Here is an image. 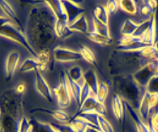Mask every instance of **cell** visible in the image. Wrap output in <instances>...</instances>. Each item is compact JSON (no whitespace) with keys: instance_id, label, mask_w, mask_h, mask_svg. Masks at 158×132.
Returning <instances> with one entry per match:
<instances>
[{"instance_id":"6da1fadb","label":"cell","mask_w":158,"mask_h":132,"mask_svg":"<svg viewBox=\"0 0 158 132\" xmlns=\"http://www.w3.org/2000/svg\"><path fill=\"white\" fill-rule=\"evenodd\" d=\"M56 17L46 1L30 10L24 33L33 50L37 53L50 50L55 42Z\"/></svg>"},{"instance_id":"7a4b0ae2","label":"cell","mask_w":158,"mask_h":132,"mask_svg":"<svg viewBox=\"0 0 158 132\" xmlns=\"http://www.w3.org/2000/svg\"><path fill=\"white\" fill-rule=\"evenodd\" d=\"M156 58L158 57L153 46H145L142 49L132 51L115 50L110 55V73L114 77L132 76L141 67Z\"/></svg>"},{"instance_id":"3957f363","label":"cell","mask_w":158,"mask_h":132,"mask_svg":"<svg viewBox=\"0 0 158 132\" xmlns=\"http://www.w3.org/2000/svg\"><path fill=\"white\" fill-rule=\"evenodd\" d=\"M23 96L14 89L0 95V132H19L24 115Z\"/></svg>"},{"instance_id":"277c9868","label":"cell","mask_w":158,"mask_h":132,"mask_svg":"<svg viewBox=\"0 0 158 132\" xmlns=\"http://www.w3.org/2000/svg\"><path fill=\"white\" fill-rule=\"evenodd\" d=\"M115 89L124 101L127 102L135 109H138L141 98L145 91L132 76H118L114 77Z\"/></svg>"},{"instance_id":"5b68a950","label":"cell","mask_w":158,"mask_h":132,"mask_svg":"<svg viewBox=\"0 0 158 132\" xmlns=\"http://www.w3.org/2000/svg\"><path fill=\"white\" fill-rule=\"evenodd\" d=\"M0 37L20 45L29 54L32 58L37 59V54L29 43L24 32L5 16L0 15Z\"/></svg>"},{"instance_id":"8992f818","label":"cell","mask_w":158,"mask_h":132,"mask_svg":"<svg viewBox=\"0 0 158 132\" xmlns=\"http://www.w3.org/2000/svg\"><path fill=\"white\" fill-rule=\"evenodd\" d=\"M52 91L53 94L56 97L58 105L61 109H66L69 107L71 103H72V97L71 95V93H70L68 85H67L66 72H60L59 85H57Z\"/></svg>"},{"instance_id":"52a82bcc","label":"cell","mask_w":158,"mask_h":132,"mask_svg":"<svg viewBox=\"0 0 158 132\" xmlns=\"http://www.w3.org/2000/svg\"><path fill=\"white\" fill-rule=\"evenodd\" d=\"M157 73L158 58H156L150 61L149 63H148L146 65L141 67L136 72H135L132 75V77L142 88L145 89L148 81Z\"/></svg>"},{"instance_id":"ba28073f","label":"cell","mask_w":158,"mask_h":132,"mask_svg":"<svg viewBox=\"0 0 158 132\" xmlns=\"http://www.w3.org/2000/svg\"><path fill=\"white\" fill-rule=\"evenodd\" d=\"M158 104V94H151L145 91L141 98L140 103L138 108V113L143 119L146 121L149 117V113L154 107Z\"/></svg>"},{"instance_id":"9c48e42d","label":"cell","mask_w":158,"mask_h":132,"mask_svg":"<svg viewBox=\"0 0 158 132\" xmlns=\"http://www.w3.org/2000/svg\"><path fill=\"white\" fill-rule=\"evenodd\" d=\"M53 57L59 63H74L81 60L82 56L80 51L70 50L63 46H57L53 50Z\"/></svg>"},{"instance_id":"30bf717a","label":"cell","mask_w":158,"mask_h":132,"mask_svg":"<svg viewBox=\"0 0 158 132\" xmlns=\"http://www.w3.org/2000/svg\"><path fill=\"white\" fill-rule=\"evenodd\" d=\"M84 112H94L100 116L106 117L107 114V109L106 105L98 101L95 96L91 95L85 100L83 104L80 105L76 113Z\"/></svg>"},{"instance_id":"8fae6325","label":"cell","mask_w":158,"mask_h":132,"mask_svg":"<svg viewBox=\"0 0 158 132\" xmlns=\"http://www.w3.org/2000/svg\"><path fill=\"white\" fill-rule=\"evenodd\" d=\"M35 75V88L36 90L39 93L41 97L49 104L54 103V98H53V91L50 89V85L44 78L42 74L40 71H36L34 72Z\"/></svg>"},{"instance_id":"7c38bea8","label":"cell","mask_w":158,"mask_h":132,"mask_svg":"<svg viewBox=\"0 0 158 132\" xmlns=\"http://www.w3.org/2000/svg\"><path fill=\"white\" fill-rule=\"evenodd\" d=\"M146 46L141 38L135 36H123L118 40L115 50H124V51H132L137 50L145 47Z\"/></svg>"},{"instance_id":"4fadbf2b","label":"cell","mask_w":158,"mask_h":132,"mask_svg":"<svg viewBox=\"0 0 158 132\" xmlns=\"http://www.w3.org/2000/svg\"><path fill=\"white\" fill-rule=\"evenodd\" d=\"M30 113H43V114L51 116L59 123H69L71 122V118L67 113L63 109H50L44 107H37L30 109Z\"/></svg>"},{"instance_id":"5bb4252c","label":"cell","mask_w":158,"mask_h":132,"mask_svg":"<svg viewBox=\"0 0 158 132\" xmlns=\"http://www.w3.org/2000/svg\"><path fill=\"white\" fill-rule=\"evenodd\" d=\"M20 54L16 51H12L7 55L5 62V80L11 81L20 63Z\"/></svg>"},{"instance_id":"9a60e30c","label":"cell","mask_w":158,"mask_h":132,"mask_svg":"<svg viewBox=\"0 0 158 132\" xmlns=\"http://www.w3.org/2000/svg\"><path fill=\"white\" fill-rule=\"evenodd\" d=\"M63 7L65 8L66 14H67V20L69 25L72 24L76 20H77L80 15L85 14V8L82 7L80 5L77 4L74 1H62Z\"/></svg>"},{"instance_id":"2e32d148","label":"cell","mask_w":158,"mask_h":132,"mask_svg":"<svg viewBox=\"0 0 158 132\" xmlns=\"http://www.w3.org/2000/svg\"><path fill=\"white\" fill-rule=\"evenodd\" d=\"M124 105H125V108L127 111L128 114H129L130 118L134 122L135 126L137 132H150V128L148 124L146 123L143 119L141 118L136 109L134 107H132L127 102L124 101Z\"/></svg>"},{"instance_id":"e0dca14e","label":"cell","mask_w":158,"mask_h":132,"mask_svg":"<svg viewBox=\"0 0 158 132\" xmlns=\"http://www.w3.org/2000/svg\"><path fill=\"white\" fill-rule=\"evenodd\" d=\"M0 10L4 14L5 17L11 20L13 24H15L20 30L24 32V28L20 21V18L18 17L17 14L15 13V10L12 8L11 5L7 1H2L0 0Z\"/></svg>"},{"instance_id":"ac0fdd59","label":"cell","mask_w":158,"mask_h":132,"mask_svg":"<svg viewBox=\"0 0 158 132\" xmlns=\"http://www.w3.org/2000/svg\"><path fill=\"white\" fill-rule=\"evenodd\" d=\"M111 107H112L113 113L114 115L115 118L117 119L118 121L121 122L123 118L125 105H124V101L123 98L118 93L113 94L112 99H111Z\"/></svg>"},{"instance_id":"d6986e66","label":"cell","mask_w":158,"mask_h":132,"mask_svg":"<svg viewBox=\"0 0 158 132\" xmlns=\"http://www.w3.org/2000/svg\"><path fill=\"white\" fill-rule=\"evenodd\" d=\"M46 2L51 9V11H53L57 20H67L68 21L65 8L63 7L62 1L52 0V1H46Z\"/></svg>"},{"instance_id":"ffe728a7","label":"cell","mask_w":158,"mask_h":132,"mask_svg":"<svg viewBox=\"0 0 158 132\" xmlns=\"http://www.w3.org/2000/svg\"><path fill=\"white\" fill-rule=\"evenodd\" d=\"M84 80H85V84L89 87V89H91L93 95L96 96L100 84L96 72L91 69L85 71L84 73Z\"/></svg>"},{"instance_id":"44dd1931","label":"cell","mask_w":158,"mask_h":132,"mask_svg":"<svg viewBox=\"0 0 158 132\" xmlns=\"http://www.w3.org/2000/svg\"><path fill=\"white\" fill-rule=\"evenodd\" d=\"M69 28L73 33H87L89 32V21L87 20L85 15H80V17L76 20L75 21L69 25Z\"/></svg>"},{"instance_id":"7402d4cb","label":"cell","mask_w":158,"mask_h":132,"mask_svg":"<svg viewBox=\"0 0 158 132\" xmlns=\"http://www.w3.org/2000/svg\"><path fill=\"white\" fill-rule=\"evenodd\" d=\"M55 33L57 37L61 39H66L73 35V32L69 28L67 20H57L55 24Z\"/></svg>"},{"instance_id":"603a6c76","label":"cell","mask_w":158,"mask_h":132,"mask_svg":"<svg viewBox=\"0 0 158 132\" xmlns=\"http://www.w3.org/2000/svg\"><path fill=\"white\" fill-rule=\"evenodd\" d=\"M40 67H41V64H40L39 61L37 59H33L30 57L22 62L19 71L20 73H26V72H35L36 71H40Z\"/></svg>"},{"instance_id":"cb8c5ba5","label":"cell","mask_w":158,"mask_h":132,"mask_svg":"<svg viewBox=\"0 0 158 132\" xmlns=\"http://www.w3.org/2000/svg\"><path fill=\"white\" fill-rule=\"evenodd\" d=\"M140 38L146 46H153L155 39H156V18H155V15H153L149 28H148V30L143 33V35Z\"/></svg>"},{"instance_id":"d4e9b609","label":"cell","mask_w":158,"mask_h":132,"mask_svg":"<svg viewBox=\"0 0 158 132\" xmlns=\"http://www.w3.org/2000/svg\"><path fill=\"white\" fill-rule=\"evenodd\" d=\"M84 73L82 68L80 66H73V67H70L69 69L66 72V75L68 78L71 80L76 81L81 86V85L85 83L84 80Z\"/></svg>"},{"instance_id":"484cf974","label":"cell","mask_w":158,"mask_h":132,"mask_svg":"<svg viewBox=\"0 0 158 132\" xmlns=\"http://www.w3.org/2000/svg\"><path fill=\"white\" fill-rule=\"evenodd\" d=\"M143 5L139 8V12L143 16L149 18L156 13L158 8L157 1H143Z\"/></svg>"},{"instance_id":"4316f807","label":"cell","mask_w":158,"mask_h":132,"mask_svg":"<svg viewBox=\"0 0 158 132\" xmlns=\"http://www.w3.org/2000/svg\"><path fill=\"white\" fill-rule=\"evenodd\" d=\"M73 118H79L82 119L85 122L89 124L90 126L98 128V118L99 115L94 112H84L78 113L74 115Z\"/></svg>"},{"instance_id":"83f0119b","label":"cell","mask_w":158,"mask_h":132,"mask_svg":"<svg viewBox=\"0 0 158 132\" xmlns=\"http://www.w3.org/2000/svg\"><path fill=\"white\" fill-rule=\"evenodd\" d=\"M87 37L89 40L94 43L100 45V46H110L113 42L112 37H107L106 36L100 34V33H96L95 31H89V33H87Z\"/></svg>"},{"instance_id":"f1b7e54d","label":"cell","mask_w":158,"mask_h":132,"mask_svg":"<svg viewBox=\"0 0 158 132\" xmlns=\"http://www.w3.org/2000/svg\"><path fill=\"white\" fill-rule=\"evenodd\" d=\"M30 120L33 125L32 132H57L51 126L50 122L39 121L33 118H30Z\"/></svg>"},{"instance_id":"f546056e","label":"cell","mask_w":158,"mask_h":132,"mask_svg":"<svg viewBox=\"0 0 158 132\" xmlns=\"http://www.w3.org/2000/svg\"><path fill=\"white\" fill-rule=\"evenodd\" d=\"M67 85H68V88H69L70 93L72 95V98L74 101H76L77 106H80V93H81V86L79 85L78 83L74 81V80H71L67 76Z\"/></svg>"},{"instance_id":"4dcf8cb0","label":"cell","mask_w":158,"mask_h":132,"mask_svg":"<svg viewBox=\"0 0 158 132\" xmlns=\"http://www.w3.org/2000/svg\"><path fill=\"white\" fill-rule=\"evenodd\" d=\"M109 16L110 15L105 6H98L93 11V18L102 24L109 25Z\"/></svg>"},{"instance_id":"1f68e13d","label":"cell","mask_w":158,"mask_h":132,"mask_svg":"<svg viewBox=\"0 0 158 132\" xmlns=\"http://www.w3.org/2000/svg\"><path fill=\"white\" fill-rule=\"evenodd\" d=\"M119 7L126 13L130 15H135L138 11V7H137L136 2L133 0H123L118 1Z\"/></svg>"},{"instance_id":"d6a6232c","label":"cell","mask_w":158,"mask_h":132,"mask_svg":"<svg viewBox=\"0 0 158 132\" xmlns=\"http://www.w3.org/2000/svg\"><path fill=\"white\" fill-rule=\"evenodd\" d=\"M139 26L138 23H135L131 19H127L123 22L121 28V33L123 36H133Z\"/></svg>"},{"instance_id":"836d02e7","label":"cell","mask_w":158,"mask_h":132,"mask_svg":"<svg viewBox=\"0 0 158 132\" xmlns=\"http://www.w3.org/2000/svg\"><path fill=\"white\" fill-rule=\"evenodd\" d=\"M80 53L82 56V59H85L87 63L93 66L97 65V59L95 54L89 47L85 46H80Z\"/></svg>"},{"instance_id":"e575fe53","label":"cell","mask_w":158,"mask_h":132,"mask_svg":"<svg viewBox=\"0 0 158 132\" xmlns=\"http://www.w3.org/2000/svg\"><path fill=\"white\" fill-rule=\"evenodd\" d=\"M37 59L39 61L41 67H40V72L46 71L50 65V50H44L41 52L37 53Z\"/></svg>"},{"instance_id":"d590c367","label":"cell","mask_w":158,"mask_h":132,"mask_svg":"<svg viewBox=\"0 0 158 132\" xmlns=\"http://www.w3.org/2000/svg\"><path fill=\"white\" fill-rule=\"evenodd\" d=\"M93 31H95L96 33H100V34L106 36L107 37L110 38V30L109 28V25L105 24H102L101 22L96 20L94 18L93 19Z\"/></svg>"},{"instance_id":"8d00e7d4","label":"cell","mask_w":158,"mask_h":132,"mask_svg":"<svg viewBox=\"0 0 158 132\" xmlns=\"http://www.w3.org/2000/svg\"><path fill=\"white\" fill-rule=\"evenodd\" d=\"M76 132H86L90 126L79 118H72L69 122Z\"/></svg>"},{"instance_id":"74e56055","label":"cell","mask_w":158,"mask_h":132,"mask_svg":"<svg viewBox=\"0 0 158 132\" xmlns=\"http://www.w3.org/2000/svg\"><path fill=\"white\" fill-rule=\"evenodd\" d=\"M109 94V87L108 85L105 84V83H100L99 86H98V92L96 94V98L98 101L101 103L105 104L106 98L108 97Z\"/></svg>"},{"instance_id":"f35d334b","label":"cell","mask_w":158,"mask_h":132,"mask_svg":"<svg viewBox=\"0 0 158 132\" xmlns=\"http://www.w3.org/2000/svg\"><path fill=\"white\" fill-rule=\"evenodd\" d=\"M98 129L102 132H115L112 124L103 116L98 118Z\"/></svg>"},{"instance_id":"ab89813d","label":"cell","mask_w":158,"mask_h":132,"mask_svg":"<svg viewBox=\"0 0 158 132\" xmlns=\"http://www.w3.org/2000/svg\"><path fill=\"white\" fill-rule=\"evenodd\" d=\"M145 91L151 94H158V73L148 81L145 87Z\"/></svg>"},{"instance_id":"60d3db41","label":"cell","mask_w":158,"mask_h":132,"mask_svg":"<svg viewBox=\"0 0 158 132\" xmlns=\"http://www.w3.org/2000/svg\"><path fill=\"white\" fill-rule=\"evenodd\" d=\"M32 130H33V125L31 122L30 118H28L24 114L20 122L19 132H32Z\"/></svg>"},{"instance_id":"b9f144b4","label":"cell","mask_w":158,"mask_h":132,"mask_svg":"<svg viewBox=\"0 0 158 132\" xmlns=\"http://www.w3.org/2000/svg\"><path fill=\"white\" fill-rule=\"evenodd\" d=\"M54 129L57 132H76L70 123H53L50 122Z\"/></svg>"},{"instance_id":"7bdbcfd3","label":"cell","mask_w":158,"mask_h":132,"mask_svg":"<svg viewBox=\"0 0 158 132\" xmlns=\"http://www.w3.org/2000/svg\"><path fill=\"white\" fill-rule=\"evenodd\" d=\"M93 95V93L91 92V89H89V87L84 83L81 85V93H80V105L83 104L85 102V100L88 97H89L90 96ZM79 106V107H80Z\"/></svg>"},{"instance_id":"ee69618b","label":"cell","mask_w":158,"mask_h":132,"mask_svg":"<svg viewBox=\"0 0 158 132\" xmlns=\"http://www.w3.org/2000/svg\"><path fill=\"white\" fill-rule=\"evenodd\" d=\"M105 7L108 11L109 15H114L119 7L118 1H108Z\"/></svg>"},{"instance_id":"f6af8a7d","label":"cell","mask_w":158,"mask_h":132,"mask_svg":"<svg viewBox=\"0 0 158 132\" xmlns=\"http://www.w3.org/2000/svg\"><path fill=\"white\" fill-rule=\"evenodd\" d=\"M148 125L153 128L156 132H158V110L152 113L149 119Z\"/></svg>"},{"instance_id":"bcb514c9","label":"cell","mask_w":158,"mask_h":132,"mask_svg":"<svg viewBox=\"0 0 158 132\" xmlns=\"http://www.w3.org/2000/svg\"><path fill=\"white\" fill-rule=\"evenodd\" d=\"M15 93L20 94V95H24V92L26 90V85L24 83H20L19 85H17L14 88Z\"/></svg>"},{"instance_id":"7dc6e473","label":"cell","mask_w":158,"mask_h":132,"mask_svg":"<svg viewBox=\"0 0 158 132\" xmlns=\"http://www.w3.org/2000/svg\"><path fill=\"white\" fill-rule=\"evenodd\" d=\"M155 18H156V39L155 41H158V8L155 13Z\"/></svg>"},{"instance_id":"c3c4849f","label":"cell","mask_w":158,"mask_h":132,"mask_svg":"<svg viewBox=\"0 0 158 132\" xmlns=\"http://www.w3.org/2000/svg\"><path fill=\"white\" fill-rule=\"evenodd\" d=\"M88 132H102L98 128L93 127V126H89L88 129Z\"/></svg>"},{"instance_id":"681fc988","label":"cell","mask_w":158,"mask_h":132,"mask_svg":"<svg viewBox=\"0 0 158 132\" xmlns=\"http://www.w3.org/2000/svg\"><path fill=\"white\" fill-rule=\"evenodd\" d=\"M153 47H154V50L156 51V54L158 57V41H156L154 42L153 44Z\"/></svg>"},{"instance_id":"f907efd6","label":"cell","mask_w":158,"mask_h":132,"mask_svg":"<svg viewBox=\"0 0 158 132\" xmlns=\"http://www.w3.org/2000/svg\"><path fill=\"white\" fill-rule=\"evenodd\" d=\"M86 132H88V130H87V131H86Z\"/></svg>"}]
</instances>
